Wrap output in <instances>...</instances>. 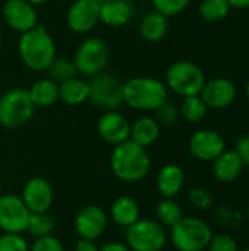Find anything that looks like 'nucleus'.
<instances>
[{"mask_svg":"<svg viewBox=\"0 0 249 251\" xmlns=\"http://www.w3.org/2000/svg\"><path fill=\"white\" fill-rule=\"evenodd\" d=\"M110 166L116 178L123 182H138L144 179L151 168V159L145 147L126 140L114 146Z\"/></svg>","mask_w":249,"mask_h":251,"instance_id":"f257e3e1","label":"nucleus"},{"mask_svg":"<svg viewBox=\"0 0 249 251\" xmlns=\"http://www.w3.org/2000/svg\"><path fill=\"white\" fill-rule=\"evenodd\" d=\"M18 51L23 65L32 71H45L56 57L54 41L43 24H37L29 31L22 32Z\"/></svg>","mask_w":249,"mask_h":251,"instance_id":"f03ea898","label":"nucleus"},{"mask_svg":"<svg viewBox=\"0 0 249 251\" xmlns=\"http://www.w3.org/2000/svg\"><path fill=\"white\" fill-rule=\"evenodd\" d=\"M123 103L135 110H157L167 103V88L156 78L136 76L123 82Z\"/></svg>","mask_w":249,"mask_h":251,"instance_id":"7ed1b4c3","label":"nucleus"},{"mask_svg":"<svg viewBox=\"0 0 249 251\" xmlns=\"http://www.w3.org/2000/svg\"><path fill=\"white\" fill-rule=\"evenodd\" d=\"M211 237L210 225L194 216H182L170 228V241L178 251H204Z\"/></svg>","mask_w":249,"mask_h":251,"instance_id":"20e7f679","label":"nucleus"},{"mask_svg":"<svg viewBox=\"0 0 249 251\" xmlns=\"http://www.w3.org/2000/svg\"><path fill=\"white\" fill-rule=\"evenodd\" d=\"M34 103L28 90L13 88L0 97V125L7 129H16L29 122L34 115Z\"/></svg>","mask_w":249,"mask_h":251,"instance_id":"39448f33","label":"nucleus"},{"mask_svg":"<svg viewBox=\"0 0 249 251\" xmlns=\"http://www.w3.org/2000/svg\"><path fill=\"white\" fill-rule=\"evenodd\" d=\"M166 84L172 91L182 97L200 96L205 84V75L194 62L178 60L167 69Z\"/></svg>","mask_w":249,"mask_h":251,"instance_id":"423d86ee","label":"nucleus"},{"mask_svg":"<svg viewBox=\"0 0 249 251\" xmlns=\"http://www.w3.org/2000/svg\"><path fill=\"white\" fill-rule=\"evenodd\" d=\"M125 237L132 251H161L167 243L164 226L153 219H138L126 228Z\"/></svg>","mask_w":249,"mask_h":251,"instance_id":"0eeeda50","label":"nucleus"},{"mask_svg":"<svg viewBox=\"0 0 249 251\" xmlns=\"http://www.w3.org/2000/svg\"><path fill=\"white\" fill-rule=\"evenodd\" d=\"M109 62V47L101 38H87L76 49L73 63L84 75H98Z\"/></svg>","mask_w":249,"mask_h":251,"instance_id":"6e6552de","label":"nucleus"},{"mask_svg":"<svg viewBox=\"0 0 249 251\" xmlns=\"http://www.w3.org/2000/svg\"><path fill=\"white\" fill-rule=\"evenodd\" d=\"M31 212L22 197L16 194L0 196V229L9 234H22L26 231Z\"/></svg>","mask_w":249,"mask_h":251,"instance_id":"1a4fd4ad","label":"nucleus"},{"mask_svg":"<svg viewBox=\"0 0 249 251\" xmlns=\"http://www.w3.org/2000/svg\"><path fill=\"white\" fill-rule=\"evenodd\" d=\"M98 107L114 110L123 103V84L113 75H98L90 84V99Z\"/></svg>","mask_w":249,"mask_h":251,"instance_id":"9d476101","label":"nucleus"},{"mask_svg":"<svg viewBox=\"0 0 249 251\" xmlns=\"http://www.w3.org/2000/svg\"><path fill=\"white\" fill-rule=\"evenodd\" d=\"M107 213L98 204L84 206L75 216V231L79 238L98 240L107 228Z\"/></svg>","mask_w":249,"mask_h":251,"instance_id":"9b49d317","label":"nucleus"},{"mask_svg":"<svg viewBox=\"0 0 249 251\" xmlns=\"http://www.w3.org/2000/svg\"><path fill=\"white\" fill-rule=\"evenodd\" d=\"M226 150L223 137L214 129H200L189 138L191 154L201 162H213Z\"/></svg>","mask_w":249,"mask_h":251,"instance_id":"f8f14e48","label":"nucleus"},{"mask_svg":"<svg viewBox=\"0 0 249 251\" xmlns=\"http://www.w3.org/2000/svg\"><path fill=\"white\" fill-rule=\"evenodd\" d=\"M100 21V1L98 0H75L68 10L66 24L78 34L91 31Z\"/></svg>","mask_w":249,"mask_h":251,"instance_id":"ddd939ff","label":"nucleus"},{"mask_svg":"<svg viewBox=\"0 0 249 251\" xmlns=\"http://www.w3.org/2000/svg\"><path fill=\"white\" fill-rule=\"evenodd\" d=\"M21 197L31 213H44L51 207L54 194L45 178L34 176L25 184Z\"/></svg>","mask_w":249,"mask_h":251,"instance_id":"4468645a","label":"nucleus"},{"mask_svg":"<svg viewBox=\"0 0 249 251\" xmlns=\"http://www.w3.org/2000/svg\"><path fill=\"white\" fill-rule=\"evenodd\" d=\"M98 135L109 144L117 146L131 135V124L129 121L116 110H107L103 113L97 122Z\"/></svg>","mask_w":249,"mask_h":251,"instance_id":"2eb2a0df","label":"nucleus"},{"mask_svg":"<svg viewBox=\"0 0 249 251\" xmlns=\"http://www.w3.org/2000/svg\"><path fill=\"white\" fill-rule=\"evenodd\" d=\"M200 97L207 107L211 109H225L233 103L236 99V87L227 78H214L205 81Z\"/></svg>","mask_w":249,"mask_h":251,"instance_id":"dca6fc26","label":"nucleus"},{"mask_svg":"<svg viewBox=\"0 0 249 251\" xmlns=\"http://www.w3.org/2000/svg\"><path fill=\"white\" fill-rule=\"evenodd\" d=\"M4 22L18 32H26L37 25V12L26 0H7L3 6Z\"/></svg>","mask_w":249,"mask_h":251,"instance_id":"f3484780","label":"nucleus"},{"mask_svg":"<svg viewBox=\"0 0 249 251\" xmlns=\"http://www.w3.org/2000/svg\"><path fill=\"white\" fill-rule=\"evenodd\" d=\"M244 169V163L235 150H225L217 159L213 160V175L223 184L236 181Z\"/></svg>","mask_w":249,"mask_h":251,"instance_id":"a211bd4d","label":"nucleus"},{"mask_svg":"<svg viewBox=\"0 0 249 251\" xmlns=\"http://www.w3.org/2000/svg\"><path fill=\"white\" fill-rule=\"evenodd\" d=\"M185 184V174L179 165H164L157 175V190L163 199H173L181 193Z\"/></svg>","mask_w":249,"mask_h":251,"instance_id":"6ab92c4d","label":"nucleus"},{"mask_svg":"<svg viewBox=\"0 0 249 251\" xmlns=\"http://www.w3.org/2000/svg\"><path fill=\"white\" fill-rule=\"evenodd\" d=\"M110 218L119 226L123 228L131 226L138 219H141V210L138 201L129 196L117 197L110 206Z\"/></svg>","mask_w":249,"mask_h":251,"instance_id":"aec40b11","label":"nucleus"},{"mask_svg":"<svg viewBox=\"0 0 249 251\" xmlns=\"http://www.w3.org/2000/svg\"><path fill=\"white\" fill-rule=\"evenodd\" d=\"M132 18V6L126 0H106L100 3V21L109 26H123Z\"/></svg>","mask_w":249,"mask_h":251,"instance_id":"412c9836","label":"nucleus"},{"mask_svg":"<svg viewBox=\"0 0 249 251\" xmlns=\"http://www.w3.org/2000/svg\"><path fill=\"white\" fill-rule=\"evenodd\" d=\"M160 137V125L154 118H139L131 125V135L129 140L136 143L141 147L153 146L157 138Z\"/></svg>","mask_w":249,"mask_h":251,"instance_id":"4be33fe9","label":"nucleus"},{"mask_svg":"<svg viewBox=\"0 0 249 251\" xmlns=\"http://www.w3.org/2000/svg\"><path fill=\"white\" fill-rule=\"evenodd\" d=\"M59 99L69 106H78L90 99V84L76 76L63 81L59 84Z\"/></svg>","mask_w":249,"mask_h":251,"instance_id":"5701e85b","label":"nucleus"},{"mask_svg":"<svg viewBox=\"0 0 249 251\" xmlns=\"http://www.w3.org/2000/svg\"><path fill=\"white\" fill-rule=\"evenodd\" d=\"M28 93L35 107H48L59 100V84L50 78H44L34 82Z\"/></svg>","mask_w":249,"mask_h":251,"instance_id":"b1692460","label":"nucleus"},{"mask_svg":"<svg viewBox=\"0 0 249 251\" xmlns=\"http://www.w3.org/2000/svg\"><path fill=\"white\" fill-rule=\"evenodd\" d=\"M169 24H167V16L161 15L160 12H150L147 13L141 24H139V32L144 40L156 43L164 38L167 32Z\"/></svg>","mask_w":249,"mask_h":251,"instance_id":"393cba45","label":"nucleus"},{"mask_svg":"<svg viewBox=\"0 0 249 251\" xmlns=\"http://www.w3.org/2000/svg\"><path fill=\"white\" fill-rule=\"evenodd\" d=\"M156 216L163 226L172 228L183 215L181 206L173 199H163L156 206Z\"/></svg>","mask_w":249,"mask_h":251,"instance_id":"a878e982","label":"nucleus"},{"mask_svg":"<svg viewBox=\"0 0 249 251\" xmlns=\"http://www.w3.org/2000/svg\"><path fill=\"white\" fill-rule=\"evenodd\" d=\"M54 231V221L53 218L44 212V213H31L28 225H26V232L34 237V238H41L45 235H51Z\"/></svg>","mask_w":249,"mask_h":251,"instance_id":"bb28decb","label":"nucleus"},{"mask_svg":"<svg viewBox=\"0 0 249 251\" xmlns=\"http://www.w3.org/2000/svg\"><path fill=\"white\" fill-rule=\"evenodd\" d=\"M45 71L48 74V78L56 81L57 84L75 78V75L78 74L75 63L68 60L66 57H54V60L50 63V66Z\"/></svg>","mask_w":249,"mask_h":251,"instance_id":"cd10ccee","label":"nucleus"},{"mask_svg":"<svg viewBox=\"0 0 249 251\" xmlns=\"http://www.w3.org/2000/svg\"><path fill=\"white\" fill-rule=\"evenodd\" d=\"M207 106L203 101L200 96H191V97H183V101L181 104V113L185 121L188 122H200L204 119L207 113Z\"/></svg>","mask_w":249,"mask_h":251,"instance_id":"c85d7f7f","label":"nucleus"},{"mask_svg":"<svg viewBox=\"0 0 249 251\" xmlns=\"http://www.w3.org/2000/svg\"><path fill=\"white\" fill-rule=\"evenodd\" d=\"M230 4L227 0H203L200 6V15L208 22H217L227 16Z\"/></svg>","mask_w":249,"mask_h":251,"instance_id":"c756f323","label":"nucleus"},{"mask_svg":"<svg viewBox=\"0 0 249 251\" xmlns=\"http://www.w3.org/2000/svg\"><path fill=\"white\" fill-rule=\"evenodd\" d=\"M191 0H151L154 9L164 16H175L186 9Z\"/></svg>","mask_w":249,"mask_h":251,"instance_id":"7c9ffc66","label":"nucleus"},{"mask_svg":"<svg viewBox=\"0 0 249 251\" xmlns=\"http://www.w3.org/2000/svg\"><path fill=\"white\" fill-rule=\"evenodd\" d=\"M0 251H29V246L22 234L4 232L0 235Z\"/></svg>","mask_w":249,"mask_h":251,"instance_id":"2f4dec72","label":"nucleus"},{"mask_svg":"<svg viewBox=\"0 0 249 251\" xmlns=\"http://www.w3.org/2000/svg\"><path fill=\"white\" fill-rule=\"evenodd\" d=\"M208 251H238L236 240L229 234H217L213 235L208 243Z\"/></svg>","mask_w":249,"mask_h":251,"instance_id":"473e14b6","label":"nucleus"},{"mask_svg":"<svg viewBox=\"0 0 249 251\" xmlns=\"http://www.w3.org/2000/svg\"><path fill=\"white\" fill-rule=\"evenodd\" d=\"M188 200L191 206H194L198 210H207L213 206V197L210 191L205 188H194L188 194Z\"/></svg>","mask_w":249,"mask_h":251,"instance_id":"72a5a7b5","label":"nucleus"},{"mask_svg":"<svg viewBox=\"0 0 249 251\" xmlns=\"http://www.w3.org/2000/svg\"><path fill=\"white\" fill-rule=\"evenodd\" d=\"M29 251H65L63 244L53 235H45L41 238H35Z\"/></svg>","mask_w":249,"mask_h":251,"instance_id":"f704fd0d","label":"nucleus"},{"mask_svg":"<svg viewBox=\"0 0 249 251\" xmlns=\"http://www.w3.org/2000/svg\"><path fill=\"white\" fill-rule=\"evenodd\" d=\"M157 115H158V119L166 124V125H170V124H175L176 119H178V112L175 109L173 104H169V103H164L161 107H158L157 110Z\"/></svg>","mask_w":249,"mask_h":251,"instance_id":"c9c22d12","label":"nucleus"},{"mask_svg":"<svg viewBox=\"0 0 249 251\" xmlns=\"http://www.w3.org/2000/svg\"><path fill=\"white\" fill-rule=\"evenodd\" d=\"M235 151L239 154L244 166H249V132L238 140Z\"/></svg>","mask_w":249,"mask_h":251,"instance_id":"e433bc0d","label":"nucleus"},{"mask_svg":"<svg viewBox=\"0 0 249 251\" xmlns=\"http://www.w3.org/2000/svg\"><path fill=\"white\" fill-rule=\"evenodd\" d=\"M75 251H100V247L92 240L79 238V241L75 246Z\"/></svg>","mask_w":249,"mask_h":251,"instance_id":"4c0bfd02","label":"nucleus"},{"mask_svg":"<svg viewBox=\"0 0 249 251\" xmlns=\"http://www.w3.org/2000/svg\"><path fill=\"white\" fill-rule=\"evenodd\" d=\"M100 251H132L126 244H122V243H117V241H110L107 244H104Z\"/></svg>","mask_w":249,"mask_h":251,"instance_id":"58836bf2","label":"nucleus"},{"mask_svg":"<svg viewBox=\"0 0 249 251\" xmlns=\"http://www.w3.org/2000/svg\"><path fill=\"white\" fill-rule=\"evenodd\" d=\"M227 3H229L232 7H238V9L249 7V0H227Z\"/></svg>","mask_w":249,"mask_h":251,"instance_id":"ea45409f","label":"nucleus"},{"mask_svg":"<svg viewBox=\"0 0 249 251\" xmlns=\"http://www.w3.org/2000/svg\"><path fill=\"white\" fill-rule=\"evenodd\" d=\"M28 3H31L32 6H38V4H44L45 1H48V0H26Z\"/></svg>","mask_w":249,"mask_h":251,"instance_id":"a19ab883","label":"nucleus"},{"mask_svg":"<svg viewBox=\"0 0 249 251\" xmlns=\"http://www.w3.org/2000/svg\"><path fill=\"white\" fill-rule=\"evenodd\" d=\"M247 97H248V100H249V79H248V82H247Z\"/></svg>","mask_w":249,"mask_h":251,"instance_id":"79ce46f5","label":"nucleus"},{"mask_svg":"<svg viewBox=\"0 0 249 251\" xmlns=\"http://www.w3.org/2000/svg\"><path fill=\"white\" fill-rule=\"evenodd\" d=\"M238 251H249V249H242V250H238Z\"/></svg>","mask_w":249,"mask_h":251,"instance_id":"37998d69","label":"nucleus"},{"mask_svg":"<svg viewBox=\"0 0 249 251\" xmlns=\"http://www.w3.org/2000/svg\"><path fill=\"white\" fill-rule=\"evenodd\" d=\"M0 196H1V184H0Z\"/></svg>","mask_w":249,"mask_h":251,"instance_id":"c03bdc74","label":"nucleus"},{"mask_svg":"<svg viewBox=\"0 0 249 251\" xmlns=\"http://www.w3.org/2000/svg\"><path fill=\"white\" fill-rule=\"evenodd\" d=\"M65 1H75V0H65Z\"/></svg>","mask_w":249,"mask_h":251,"instance_id":"a18cd8bd","label":"nucleus"},{"mask_svg":"<svg viewBox=\"0 0 249 251\" xmlns=\"http://www.w3.org/2000/svg\"><path fill=\"white\" fill-rule=\"evenodd\" d=\"M0 44H1V35H0Z\"/></svg>","mask_w":249,"mask_h":251,"instance_id":"49530a36","label":"nucleus"}]
</instances>
